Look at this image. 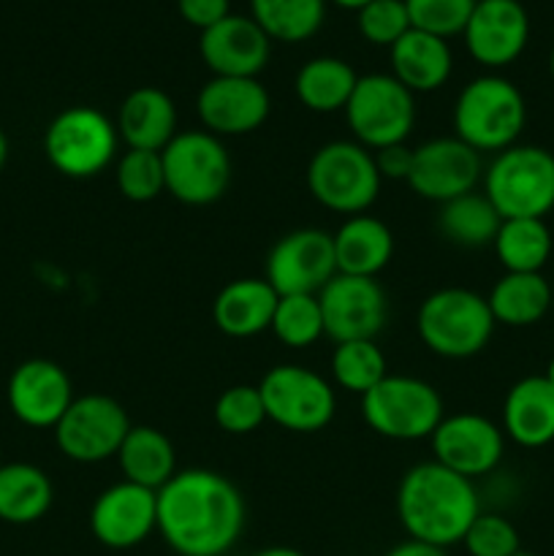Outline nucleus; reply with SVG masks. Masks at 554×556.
I'll return each instance as SVG.
<instances>
[{"label":"nucleus","instance_id":"nucleus-13","mask_svg":"<svg viewBox=\"0 0 554 556\" xmlns=\"http://www.w3.org/2000/svg\"><path fill=\"white\" fill-rule=\"evenodd\" d=\"M324 334L340 345L375 340L389 320V296L375 277L335 275L318 293Z\"/></svg>","mask_w":554,"mask_h":556},{"label":"nucleus","instance_id":"nucleus-44","mask_svg":"<svg viewBox=\"0 0 554 556\" xmlns=\"http://www.w3.org/2000/svg\"><path fill=\"white\" fill-rule=\"evenodd\" d=\"M253 556H304V554L297 552V548H288V546H272V548H261V552Z\"/></svg>","mask_w":554,"mask_h":556},{"label":"nucleus","instance_id":"nucleus-5","mask_svg":"<svg viewBox=\"0 0 554 556\" xmlns=\"http://www.w3.org/2000/svg\"><path fill=\"white\" fill-rule=\"evenodd\" d=\"M483 195L503 220H543L554 210V155L536 144H514L498 152L483 172Z\"/></svg>","mask_w":554,"mask_h":556},{"label":"nucleus","instance_id":"nucleus-27","mask_svg":"<svg viewBox=\"0 0 554 556\" xmlns=\"http://www.w3.org/2000/svg\"><path fill=\"white\" fill-rule=\"evenodd\" d=\"M117 462L125 481L139 483L152 492L166 486L177 472V454H174L172 440L155 427H130L117 451Z\"/></svg>","mask_w":554,"mask_h":556},{"label":"nucleus","instance_id":"nucleus-26","mask_svg":"<svg viewBox=\"0 0 554 556\" xmlns=\"http://www.w3.org/2000/svg\"><path fill=\"white\" fill-rule=\"evenodd\" d=\"M391 68H394L391 76L411 92H432L449 81L454 58L445 38L411 27L391 47Z\"/></svg>","mask_w":554,"mask_h":556},{"label":"nucleus","instance_id":"nucleus-40","mask_svg":"<svg viewBox=\"0 0 554 556\" xmlns=\"http://www.w3.org/2000/svg\"><path fill=\"white\" fill-rule=\"evenodd\" d=\"M470 556H514L521 552L519 530L500 514H478L462 538Z\"/></svg>","mask_w":554,"mask_h":556},{"label":"nucleus","instance_id":"nucleus-11","mask_svg":"<svg viewBox=\"0 0 554 556\" xmlns=\"http://www.w3.org/2000/svg\"><path fill=\"white\" fill-rule=\"evenodd\" d=\"M266 421L288 432L313 434L329 427L337 410V396L329 380L297 364L272 367L259 383Z\"/></svg>","mask_w":554,"mask_h":556},{"label":"nucleus","instance_id":"nucleus-32","mask_svg":"<svg viewBox=\"0 0 554 556\" xmlns=\"http://www.w3.org/2000/svg\"><path fill=\"white\" fill-rule=\"evenodd\" d=\"M494 253L505 271L538 275L552 255V231L541 217L503 220L498 237H494Z\"/></svg>","mask_w":554,"mask_h":556},{"label":"nucleus","instance_id":"nucleus-47","mask_svg":"<svg viewBox=\"0 0 554 556\" xmlns=\"http://www.w3.org/2000/svg\"><path fill=\"white\" fill-rule=\"evenodd\" d=\"M543 378H546L549 383L554 386V358H552V362H549V367H546V375H543Z\"/></svg>","mask_w":554,"mask_h":556},{"label":"nucleus","instance_id":"nucleus-41","mask_svg":"<svg viewBox=\"0 0 554 556\" xmlns=\"http://www.w3.org/2000/svg\"><path fill=\"white\" fill-rule=\"evenodd\" d=\"M177 9L182 20L188 25L199 27V30H206V27L217 25V22L231 14L228 0H177Z\"/></svg>","mask_w":554,"mask_h":556},{"label":"nucleus","instance_id":"nucleus-48","mask_svg":"<svg viewBox=\"0 0 554 556\" xmlns=\"http://www.w3.org/2000/svg\"><path fill=\"white\" fill-rule=\"evenodd\" d=\"M549 74H552V79H554V49H552V54H549Z\"/></svg>","mask_w":554,"mask_h":556},{"label":"nucleus","instance_id":"nucleus-30","mask_svg":"<svg viewBox=\"0 0 554 556\" xmlns=\"http://www.w3.org/2000/svg\"><path fill=\"white\" fill-rule=\"evenodd\" d=\"M358 76L345 60L340 58H313L299 68L293 90L302 106L315 114L345 112L348 101L353 96Z\"/></svg>","mask_w":554,"mask_h":556},{"label":"nucleus","instance_id":"nucleus-42","mask_svg":"<svg viewBox=\"0 0 554 556\" xmlns=\"http://www.w3.org/2000/svg\"><path fill=\"white\" fill-rule=\"evenodd\" d=\"M375 166H378L380 177L386 179H405L407 182V174H411L413 166V150L402 144H391L383 147V150L375 152Z\"/></svg>","mask_w":554,"mask_h":556},{"label":"nucleus","instance_id":"nucleus-18","mask_svg":"<svg viewBox=\"0 0 554 556\" xmlns=\"http://www.w3.org/2000/svg\"><path fill=\"white\" fill-rule=\"evenodd\" d=\"M90 530L106 548L139 546L158 530V492L130 481L114 483L92 503Z\"/></svg>","mask_w":554,"mask_h":556},{"label":"nucleus","instance_id":"nucleus-19","mask_svg":"<svg viewBox=\"0 0 554 556\" xmlns=\"http://www.w3.org/2000/svg\"><path fill=\"white\" fill-rule=\"evenodd\" d=\"M5 396L16 421L33 429H54L74 402V389L60 364L30 358L11 372Z\"/></svg>","mask_w":554,"mask_h":556},{"label":"nucleus","instance_id":"nucleus-9","mask_svg":"<svg viewBox=\"0 0 554 556\" xmlns=\"http://www.w3.org/2000/svg\"><path fill=\"white\" fill-rule=\"evenodd\" d=\"M117 125L92 106H71L49 123L43 152L63 177L87 179L101 174L117 155Z\"/></svg>","mask_w":554,"mask_h":556},{"label":"nucleus","instance_id":"nucleus-6","mask_svg":"<svg viewBox=\"0 0 554 556\" xmlns=\"http://www.w3.org/2000/svg\"><path fill=\"white\" fill-rule=\"evenodd\" d=\"M380 182L375 155L358 141H329L310 157V195L340 215H364L378 199Z\"/></svg>","mask_w":554,"mask_h":556},{"label":"nucleus","instance_id":"nucleus-35","mask_svg":"<svg viewBox=\"0 0 554 556\" xmlns=\"http://www.w3.org/2000/svg\"><path fill=\"white\" fill-rule=\"evenodd\" d=\"M272 331H275L282 345L293 348V351L315 345L324 334V315H320L318 296L297 293V296L277 299Z\"/></svg>","mask_w":554,"mask_h":556},{"label":"nucleus","instance_id":"nucleus-16","mask_svg":"<svg viewBox=\"0 0 554 556\" xmlns=\"http://www.w3.org/2000/svg\"><path fill=\"white\" fill-rule=\"evenodd\" d=\"M435 462L465 478H481L500 465L505 454L503 429L478 413H454L432 432Z\"/></svg>","mask_w":554,"mask_h":556},{"label":"nucleus","instance_id":"nucleus-22","mask_svg":"<svg viewBox=\"0 0 554 556\" xmlns=\"http://www.w3.org/2000/svg\"><path fill=\"white\" fill-rule=\"evenodd\" d=\"M503 434L521 448H543L554 440V386L530 375L511 386L503 402Z\"/></svg>","mask_w":554,"mask_h":556},{"label":"nucleus","instance_id":"nucleus-12","mask_svg":"<svg viewBox=\"0 0 554 556\" xmlns=\"http://www.w3.org/2000/svg\"><path fill=\"white\" fill-rule=\"evenodd\" d=\"M130 432V418L117 400L103 394H85L71 402L65 416L54 427V443L60 454L79 465L117 456L125 434Z\"/></svg>","mask_w":554,"mask_h":556},{"label":"nucleus","instance_id":"nucleus-33","mask_svg":"<svg viewBox=\"0 0 554 556\" xmlns=\"http://www.w3.org/2000/svg\"><path fill=\"white\" fill-rule=\"evenodd\" d=\"M250 11L266 36L297 43L320 30L326 0H250Z\"/></svg>","mask_w":554,"mask_h":556},{"label":"nucleus","instance_id":"nucleus-1","mask_svg":"<svg viewBox=\"0 0 554 556\" xmlns=\"http://www.w3.org/2000/svg\"><path fill=\"white\" fill-rule=\"evenodd\" d=\"M244 530V500L212 470L174 472L158 489V532L179 556H223Z\"/></svg>","mask_w":554,"mask_h":556},{"label":"nucleus","instance_id":"nucleus-17","mask_svg":"<svg viewBox=\"0 0 554 556\" xmlns=\"http://www.w3.org/2000/svg\"><path fill=\"white\" fill-rule=\"evenodd\" d=\"M269 92L248 76H212L196 98L201 125L212 136H244L259 130L269 117Z\"/></svg>","mask_w":554,"mask_h":556},{"label":"nucleus","instance_id":"nucleus-50","mask_svg":"<svg viewBox=\"0 0 554 556\" xmlns=\"http://www.w3.org/2000/svg\"><path fill=\"white\" fill-rule=\"evenodd\" d=\"M552 309H554V286H552Z\"/></svg>","mask_w":554,"mask_h":556},{"label":"nucleus","instance_id":"nucleus-28","mask_svg":"<svg viewBox=\"0 0 554 556\" xmlns=\"http://www.w3.org/2000/svg\"><path fill=\"white\" fill-rule=\"evenodd\" d=\"M54 489L47 472L27 462L0 467V521L33 525L52 508Z\"/></svg>","mask_w":554,"mask_h":556},{"label":"nucleus","instance_id":"nucleus-15","mask_svg":"<svg viewBox=\"0 0 554 556\" xmlns=\"http://www.w3.org/2000/svg\"><path fill=\"white\" fill-rule=\"evenodd\" d=\"M481 172V155L473 147H467L456 136H440L413 150L407 185L418 199L445 204V201L473 193Z\"/></svg>","mask_w":554,"mask_h":556},{"label":"nucleus","instance_id":"nucleus-38","mask_svg":"<svg viewBox=\"0 0 554 556\" xmlns=\"http://www.w3.org/2000/svg\"><path fill=\"white\" fill-rule=\"evenodd\" d=\"M478 0H405L411 27L438 38L459 36Z\"/></svg>","mask_w":554,"mask_h":556},{"label":"nucleus","instance_id":"nucleus-37","mask_svg":"<svg viewBox=\"0 0 554 556\" xmlns=\"http://www.w3.org/2000/svg\"><path fill=\"white\" fill-rule=\"evenodd\" d=\"M215 424L228 434H250L266 421L264 400L259 386L239 383L223 391L215 402Z\"/></svg>","mask_w":554,"mask_h":556},{"label":"nucleus","instance_id":"nucleus-49","mask_svg":"<svg viewBox=\"0 0 554 556\" xmlns=\"http://www.w3.org/2000/svg\"><path fill=\"white\" fill-rule=\"evenodd\" d=\"M514 556H538V554H530V552H519V554H514Z\"/></svg>","mask_w":554,"mask_h":556},{"label":"nucleus","instance_id":"nucleus-46","mask_svg":"<svg viewBox=\"0 0 554 556\" xmlns=\"http://www.w3.org/2000/svg\"><path fill=\"white\" fill-rule=\"evenodd\" d=\"M5 161H9V139H5V134L0 130V168L5 166Z\"/></svg>","mask_w":554,"mask_h":556},{"label":"nucleus","instance_id":"nucleus-43","mask_svg":"<svg viewBox=\"0 0 554 556\" xmlns=\"http://www.w3.org/2000/svg\"><path fill=\"white\" fill-rule=\"evenodd\" d=\"M386 556H449V554H445V548L429 546V543L405 541V543H400V546L391 548Z\"/></svg>","mask_w":554,"mask_h":556},{"label":"nucleus","instance_id":"nucleus-3","mask_svg":"<svg viewBox=\"0 0 554 556\" xmlns=\"http://www.w3.org/2000/svg\"><path fill=\"white\" fill-rule=\"evenodd\" d=\"M527 123V103L519 87L498 74L467 81L456 96L454 128L456 139L481 155L503 152L516 144Z\"/></svg>","mask_w":554,"mask_h":556},{"label":"nucleus","instance_id":"nucleus-36","mask_svg":"<svg viewBox=\"0 0 554 556\" xmlns=\"http://www.w3.org/2000/svg\"><path fill=\"white\" fill-rule=\"evenodd\" d=\"M117 190L123 199L134 204H147L155 201L158 195L166 193V177H163L161 152L150 150H128L117 161Z\"/></svg>","mask_w":554,"mask_h":556},{"label":"nucleus","instance_id":"nucleus-39","mask_svg":"<svg viewBox=\"0 0 554 556\" xmlns=\"http://www.w3.org/2000/svg\"><path fill=\"white\" fill-rule=\"evenodd\" d=\"M356 14L358 33L369 43H375V47L391 49L411 30V16H407L405 0H369Z\"/></svg>","mask_w":554,"mask_h":556},{"label":"nucleus","instance_id":"nucleus-25","mask_svg":"<svg viewBox=\"0 0 554 556\" xmlns=\"http://www.w3.org/2000/svg\"><path fill=\"white\" fill-rule=\"evenodd\" d=\"M277 299L280 296L266 280L242 277V280L228 282L217 293L215 304H212V318H215V326L226 337L248 340V337L272 329Z\"/></svg>","mask_w":554,"mask_h":556},{"label":"nucleus","instance_id":"nucleus-29","mask_svg":"<svg viewBox=\"0 0 554 556\" xmlns=\"http://www.w3.org/2000/svg\"><path fill=\"white\" fill-rule=\"evenodd\" d=\"M487 302L494 315V324L521 329V326L538 324L552 309V286L541 271L538 275L505 271L492 286Z\"/></svg>","mask_w":554,"mask_h":556},{"label":"nucleus","instance_id":"nucleus-34","mask_svg":"<svg viewBox=\"0 0 554 556\" xmlns=\"http://www.w3.org/2000/svg\"><path fill=\"white\" fill-rule=\"evenodd\" d=\"M389 375L386 356L375 340L340 342L331 353V378L348 394L364 396Z\"/></svg>","mask_w":554,"mask_h":556},{"label":"nucleus","instance_id":"nucleus-45","mask_svg":"<svg viewBox=\"0 0 554 556\" xmlns=\"http://www.w3.org/2000/svg\"><path fill=\"white\" fill-rule=\"evenodd\" d=\"M331 3L342 5V9H353V11H358V9H364V5H367L369 0H331Z\"/></svg>","mask_w":554,"mask_h":556},{"label":"nucleus","instance_id":"nucleus-7","mask_svg":"<svg viewBox=\"0 0 554 556\" xmlns=\"http://www.w3.org/2000/svg\"><path fill=\"white\" fill-rule=\"evenodd\" d=\"M362 416L386 440H427L443 421V400L427 380L386 375L362 396Z\"/></svg>","mask_w":554,"mask_h":556},{"label":"nucleus","instance_id":"nucleus-4","mask_svg":"<svg viewBox=\"0 0 554 556\" xmlns=\"http://www.w3.org/2000/svg\"><path fill=\"white\" fill-rule=\"evenodd\" d=\"M489 302L467 288H440L429 293L416 315L424 345L443 358H470L489 345L494 334Z\"/></svg>","mask_w":554,"mask_h":556},{"label":"nucleus","instance_id":"nucleus-2","mask_svg":"<svg viewBox=\"0 0 554 556\" xmlns=\"http://www.w3.org/2000/svg\"><path fill=\"white\" fill-rule=\"evenodd\" d=\"M478 514L481 505L470 478L438 462L411 467L396 489V516L411 541L438 548L454 546L462 543Z\"/></svg>","mask_w":554,"mask_h":556},{"label":"nucleus","instance_id":"nucleus-10","mask_svg":"<svg viewBox=\"0 0 554 556\" xmlns=\"http://www.w3.org/2000/svg\"><path fill=\"white\" fill-rule=\"evenodd\" d=\"M348 125L356 141L367 150L402 144L416 123L413 92L391 74L358 76L345 106Z\"/></svg>","mask_w":554,"mask_h":556},{"label":"nucleus","instance_id":"nucleus-23","mask_svg":"<svg viewBox=\"0 0 554 556\" xmlns=\"http://www.w3.org/2000/svg\"><path fill=\"white\" fill-rule=\"evenodd\" d=\"M117 134L128 150L163 152L177 136V106L161 87H136L117 114Z\"/></svg>","mask_w":554,"mask_h":556},{"label":"nucleus","instance_id":"nucleus-8","mask_svg":"<svg viewBox=\"0 0 554 556\" xmlns=\"http://www.w3.org/2000/svg\"><path fill=\"white\" fill-rule=\"evenodd\" d=\"M166 190L188 206H206L223 199L231 185V155L206 130L177 134L161 152Z\"/></svg>","mask_w":554,"mask_h":556},{"label":"nucleus","instance_id":"nucleus-21","mask_svg":"<svg viewBox=\"0 0 554 556\" xmlns=\"http://www.w3.org/2000/svg\"><path fill=\"white\" fill-rule=\"evenodd\" d=\"M272 38L253 16L228 14L217 25L201 30L199 52L215 76H248L255 79L269 63Z\"/></svg>","mask_w":554,"mask_h":556},{"label":"nucleus","instance_id":"nucleus-14","mask_svg":"<svg viewBox=\"0 0 554 556\" xmlns=\"http://www.w3.org/2000/svg\"><path fill=\"white\" fill-rule=\"evenodd\" d=\"M335 275V242L331 233L320 228H297L277 239L266 255L264 280L275 288L277 296H297V293L318 296Z\"/></svg>","mask_w":554,"mask_h":556},{"label":"nucleus","instance_id":"nucleus-24","mask_svg":"<svg viewBox=\"0 0 554 556\" xmlns=\"http://www.w3.org/2000/svg\"><path fill=\"white\" fill-rule=\"evenodd\" d=\"M337 275L378 277L394 255V233L373 215H353L331 233Z\"/></svg>","mask_w":554,"mask_h":556},{"label":"nucleus","instance_id":"nucleus-31","mask_svg":"<svg viewBox=\"0 0 554 556\" xmlns=\"http://www.w3.org/2000/svg\"><path fill=\"white\" fill-rule=\"evenodd\" d=\"M503 217L483 193H465L440 204L438 228L451 244L459 248H487L494 244Z\"/></svg>","mask_w":554,"mask_h":556},{"label":"nucleus","instance_id":"nucleus-20","mask_svg":"<svg viewBox=\"0 0 554 556\" xmlns=\"http://www.w3.org/2000/svg\"><path fill=\"white\" fill-rule=\"evenodd\" d=\"M462 36L476 63L505 68L525 52L530 16L519 0H478Z\"/></svg>","mask_w":554,"mask_h":556}]
</instances>
